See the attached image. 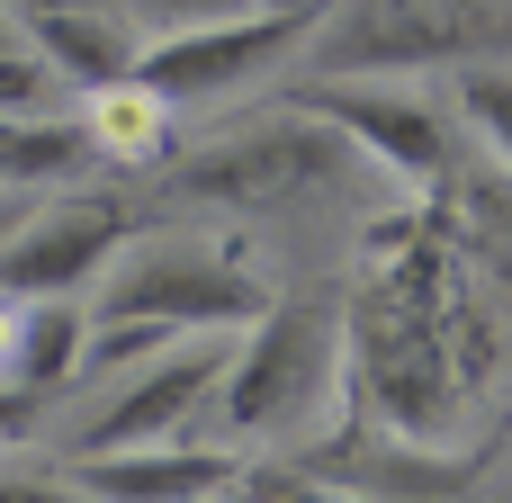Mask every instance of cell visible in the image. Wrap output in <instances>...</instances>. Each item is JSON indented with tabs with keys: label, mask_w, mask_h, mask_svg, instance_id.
<instances>
[{
	"label": "cell",
	"mask_w": 512,
	"mask_h": 503,
	"mask_svg": "<svg viewBox=\"0 0 512 503\" xmlns=\"http://www.w3.org/2000/svg\"><path fill=\"white\" fill-rule=\"evenodd\" d=\"M252 342L225 360V432H288L342 378V324L324 306H261Z\"/></svg>",
	"instance_id": "cell-2"
},
{
	"label": "cell",
	"mask_w": 512,
	"mask_h": 503,
	"mask_svg": "<svg viewBox=\"0 0 512 503\" xmlns=\"http://www.w3.org/2000/svg\"><path fill=\"white\" fill-rule=\"evenodd\" d=\"M126 198L117 189H63V198H36L18 216V234L0 243V297H72L90 288L117 252H126Z\"/></svg>",
	"instance_id": "cell-5"
},
{
	"label": "cell",
	"mask_w": 512,
	"mask_h": 503,
	"mask_svg": "<svg viewBox=\"0 0 512 503\" xmlns=\"http://www.w3.org/2000/svg\"><path fill=\"white\" fill-rule=\"evenodd\" d=\"M225 342L216 333H189V342H171L153 369H135L81 432H72V450L63 459H108V450H153V441H180L189 423H198V405L207 396H225Z\"/></svg>",
	"instance_id": "cell-6"
},
{
	"label": "cell",
	"mask_w": 512,
	"mask_h": 503,
	"mask_svg": "<svg viewBox=\"0 0 512 503\" xmlns=\"http://www.w3.org/2000/svg\"><path fill=\"white\" fill-rule=\"evenodd\" d=\"M252 9H297V18H324L333 0H252Z\"/></svg>",
	"instance_id": "cell-22"
},
{
	"label": "cell",
	"mask_w": 512,
	"mask_h": 503,
	"mask_svg": "<svg viewBox=\"0 0 512 503\" xmlns=\"http://www.w3.org/2000/svg\"><path fill=\"white\" fill-rule=\"evenodd\" d=\"M351 162V135L324 126L315 108H279V117H252L234 135H216L207 153H189L171 171V198L180 207H288V198H315L333 171Z\"/></svg>",
	"instance_id": "cell-1"
},
{
	"label": "cell",
	"mask_w": 512,
	"mask_h": 503,
	"mask_svg": "<svg viewBox=\"0 0 512 503\" xmlns=\"http://www.w3.org/2000/svg\"><path fill=\"white\" fill-rule=\"evenodd\" d=\"M360 378H369V396H378V414L396 423V432H441V414H450V396H459V360H450V342H441V324L423 315V306H405V297H369L360 306Z\"/></svg>",
	"instance_id": "cell-7"
},
{
	"label": "cell",
	"mask_w": 512,
	"mask_h": 503,
	"mask_svg": "<svg viewBox=\"0 0 512 503\" xmlns=\"http://www.w3.org/2000/svg\"><path fill=\"white\" fill-rule=\"evenodd\" d=\"M477 45H495V18L468 0H333L306 54L333 72H423Z\"/></svg>",
	"instance_id": "cell-4"
},
{
	"label": "cell",
	"mask_w": 512,
	"mask_h": 503,
	"mask_svg": "<svg viewBox=\"0 0 512 503\" xmlns=\"http://www.w3.org/2000/svg\"><path fill=\"white\" fill-rule=\"evenodd\" d=\"M81 162H99L81 108L72 117H0V189H45V180H72Z\"/></svg>",
	"instance_id": "cell-14"
},
{
	"label": "cell",
	"mask_w": 512,
	"mask_h": 503,
	"mask_svg": "<svg viewBox=\"0 0 512 503\" xmlns=\"http://www.w3.org/2000/svg\"><path fill=\"white\" fill-rule=\"evenodd\" d=\"M81 351H90V315L72 297H27L18 306V351H9V387L27 396H54L81 378Z\"/></svg>",
	"instance_id": "cell-12"
},
{
	"label": "cell",
	"mask_w": 512,
	"mask_h": 503,
	"mask_svg": "<svg viewBox=\"0 0 512 503\" xmlns=\"http://www.w3.org/2000/svg\"><path fill=\"white\" fill-rule=\"evenodd\" d=\"M450 108H459V126L512 171V72H459L450 81Z\"/></svg>",
	"instance_id": "cell-15"
},
{
	"label": "cell",
	"mask_w": 512,
	"mask_h": 503,
	"mask_svg": "<svg viewBox=\"0 0 512 503\" xmlns=\"http://www.w3.org/2000/svg\"><path fill=\"white\" fill-rule=\"evenodd\" d=\"M297 108H315L324 126H342L369 162H387L414 189L450 180V117L459 108H441L423 90H369V81H351V90H297Z\"/></svg>",
	"instance_id": "cell-9"
},
{
	"label": "cell",
	"mask_w": 512,
	"mask_h": 503,
	"mask_svg": "<svg viewBox=\"0 0 512 503\" xmlns=\"http://www.w3.org/2000/svg\"><path fill=\"white\" fill-rule=\"evenodd\" d=\"M0 503H99L72 468L63 477H36V468H0Z\"/></svg>",
	"instance_id": "cell-19"
},
{
	"label": "cell",
	"mask_w": 512,
	"mask_h": 503,
	"mask_svg": "<svg viewBox=\"0 0 512 503\" xmlns=\"http://www.w3.org/2000/svg\"><path fill=\"white\" fill-rule=\"evenodd\" d=\"M54 99H63V72L18 36V45H0V117H54Z\"/></svg>",
	"instance_id": "cell-16"
},
{
	"label": "cell",
	"mask_w": 512,
	"mask_h": 503,
	"mask_svg": "<svg viewBox=\"0 0 512 503\" xmlns=\"http://www.w3.org/2000/svg\"><path fill=\"white\" fill-rule=\"evenodd\" d=\"M36 405H45V396H27V387H0V441H18V432L36 423Z\"/></svg>",
	"instance_id": "cell-20"
},
{
	"label": "cell",
	"mask_w": 512,
	"mask_h": 503,
	"mask_svg": "<svg viewBox=\"0 0 512 503\" xmlns=\"http://www.w3.org/2000/svg\"><path fill=\"white\" fill-rule=\"evenodd\" d=\"M27 45L63 72V90H72V99L135 81V54H144V36L126 27V9H117V0H63V9L27 18Z\"/></svg>",
	"instance_id": "cell-11"
},
{
	"label": "cell",
	"mask_w": 512,
	"mask_h": 503,
	"mask_svg": "<svg viewBox=\"0 0 512 503\" xmlns=\"http://www.w3.org/2000/svg\"><path fill=\"white\" fill-rule=\"evenodd\" d=\"M234 503H351V495L297 459V468H243L234 477Z\"/></svg>",
	"instance_id": "cell-18"
},
{
	"label": "cell",
	"mask_w": 512,
	"mask_h": 503,
	"mask_svg": "<svg viewBox=\"0 0 512 503\" xmlns=\"http://www.w3.org/2000/svg\"><path fill=\"white\" fill-rule=\"evenodd\" d=\"M99 503H225L234 495V459L225 450H189V441H153V450H108V459H63Z\"/></svg>",
	"instance_id": "cell-10"
},
{
	"label": "cell",
	"mask_w": 512,
	"mask_h": 503,
	"mask_svg": "<svg viewBox=\"0 0 512 503\" xmlns=\"http://www.w3.org/2000/svg\"><path fill=\"white\" fill-rule=\"evenodd\" d=\"M171 117L180 108L162 90H144V81H117V90H90L81 99V126H90L99 162H135V171H153L171 153Z\"/></svg>",
	"instance_id": "cell-13"
},
{
	"label": "cell",
	"mask_w": 512,
	"mask_h": 503,
	"mask_svg": "<svg viewBox=\"0 0 512 503\" xmlns=\"http://www.w3.org/2000/svg\"><path fill=\"white\" fill-rule=\"evenodd\" d=\"M324 18H297V9H252V18H216V27H189V36H153L135 54V81L162 90L171 108H216V99H243L261 72L297 63L315 45Z\"/></svg>",
	"instance_id": "cell-3"
},
{
	"label": "cell",
	"mask_w": 512,
	"mask_h": 503,
	"mask_svg": "<svg viewBox=\"0 0 512 503\" xmlns=\"http://www.w3.org/2000/svg\"><path fill=\"white\" fill-rule=\"evenodd\" d=\"M126 27L153 45V36H189V27H216V18H252V0H117Z\"/></svg>",
	"instance_id": "cell-17"
},
{
	"label": "cell",
	"mask_w": 512,
	"mask_h": 503,
	"mask_svg": "<svg viewBox=\"0 0 512 503\" xmlns=\"http://www.w3.org/2000/svg\"><path fill=\"white\" fill-rule=\"evenodd\" d=\"M261 306H270V288H252L234 261L180 252V243L117 261V279H108V297H99V315H162V324H180V333H234V324H252Z\"/></svg>",
	"instance_id": "cell-8"
},
{
	"label": "cell",
	"mask_w": 512,
	"mask_h": 503,
	"mask_svg": "<svg viewBox=\"0 0 512 503\" xmlns=\"http://www.w3.org/2000/svg\"><path fill=\"white\" fill-rule=\"evenodd\" d=\"M9 351H18V297H0V387H9Z\"/></svg>",
	"instance_id": "cell-21"
}]
</instances>
